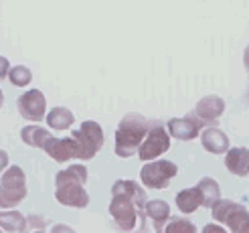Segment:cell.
I'll use <instances>...</instances> for the list:
<instances>
[{
  "label": "cell",
  "instance_id": "26",
  "mask_svg": "<svg viewBox=\"0 0 249 233\" xmlns=\"http://www.w3.org/2000/svg\"><path fill=\"white\" fill-rule=\"evenodd\" d=\"M8 168V152L6 150H0V175Z\"/></svg>",
  "mask_w": 249,
  "mask_h": 233
},
{
  "label": "cell",
  "instance_id": "29",
  "mask_svg": "<svg viewBox=\"0 0 249 233\" xmlns=\"http://www.w3.org/2000/svg\"><path fill=\"white\" fill-rule=\"evenodd\" d=\"M245 63H247V69H249V49H247V53H245Z\"/></svg>",
  "mask_w": 249,
  "mask_h": 233
},
{
  "label": "cell",
  "instance_id": "9",
  "mask_svg": "<svg viewBox=\"0 0 249 233\" xmlns=\"http://www.w3.org/2000/svg\"><path fill=\"white\" fill-rule=\"evenodd\" d=\"M55 199H57V203L65 205V207H73V209H85V207L89 205V195H87L81 182H69V185L57 187Z\"/></svg>",
  "mask_w": 249,
  "mask_h": 233
},
{
  "label": "cell",
  "instance_id": "14",
  "mask_svg": "<svg viewBox=\"0 0 249 233\" xmlns=\"http://www.w3.org/2000/svg\"><path fill=\"white\" fill-rule=\"evenodd\" d=\"M225 164L233 175L237 177H245L249 173V150L245 148H233L227 152Z\"/></svg>",
  "mask_w": 249,
  "mask_h": 233
},
{
  "label": "cell",
  "instance_id": "13",
  "mask_svg": "<svg viewBox=\"0 0 249 233\" xmlns=\"http://www.w3.org/2000/svg\"><path fill=\"white\" fill-rule=\"evenodd\" d=\"M144 215L154 221V229H156V231H162V225L166 223V219L170 217V207H168L166 201H160V199L146 201V205H144Z\"/></svg>",
  "mask_w": 249,
  "mask_h": 233
},
{
  "label": "cell",
  "instance_id": "19",
  "mask_svg": "<svg viewBox=\"0 0 249 233\" xmlns=\"http://www.w3.org/2000/svg\"><path fill=\"white\" fill-rule=\"evenodd\" d=\"M227 144H229L227 136L219 128H209V130L203 132V146L209 152H215V154L225 152Z\"/></svg>",
  "mask_w": 249,
  "mask_h": 233
},
{
  "label": "cell",
  "instance_id": "3",
  "mask_svg": "<svg viewBox=\"0 0 249 233\" xmlns=\"http://www.w3.org/2000/svg\"><path fill=\"white\" fill-rule=\"evenodd\" d=\"M27 197V175L20 166H8L0 175V207L12 209Z\"/></svg>",
  "mask_w": 249,
  "mask_h": 233
},
{
  "label": "cell",
  "instance_id": "8",
  "mask_svg": "<svg viewBox=\"0 0 249 233\" xmlns=\"http://www.w3.org/2000/svg\"><path fill=\"white\" fill-rule=\"evenodd\" d=\"M213 215L217 221H223V223H229V227L233 231H241V229H249V215L243 211V207L235 205V203H229V201H217L213 205Z\"/></svg>",
  "mask_w": 249,
  "mask_h": 233
},
{
  "label": "cell",
  "instance_id": "25",
  "mask_svg": "<svg viewBox=\"0 0 249 233\" xmlns=\"http://www.w3.org/2000/svg\"><path fill=\"white\" fill-rule=\"evenodd\" d=\"M8 71H10V61L0 55V81L8 77Z\"/></svg>",
  "mask_w": 249,
  "mask_h": 233
},
{
  "label": "cell",
  "instance_id": "12",
  "mask_svg": "<svg viewBox=\"0 0 249 233\" xmlns=\"http://www.w3.org/2000/svg\"><path fill=\"white\" fill-rule=\"evenodd\" d=\"M45 122H47L49 128H53V130H57V132H63V130H67V128L73 126V122H75V116H73V112H71L69 108L57 106V108H53V109H49Z\"/></svg>",
  "mask_w": 249,
  "mask_h": 233
},
{
  "label": "cell",
  "instance_id": "15",
  "mask_svg": "<svg viewBox=\"0 0 249 233\" xmlns=\"http://www.w3.org/2000/svg\"><path fill=\"white\" fill-rule=\"evenodd\" d=\"M0 229L10 231V233H15V231L22 233L29 229V221L22 213L15 209H4V211H0Z\"/></svg>",
  "mask_w": 249,
  "mask_h": 233
},
{
  "label": "cell",
  "instance_id": "6",
  "mask_svg": "<svg viewBox=\"0 0 249 233\" xmlns=\"http://www.w3.org/2000/svg\"><path fill=\"white\" fill-rule=\"evenodd\" d=\"M168 148H170V134L164 130V126L156 124L148 128L146 136L138 148V156H140V161L148 162V161L158 158L160 154H164Z\"/></svg>",
  "mask_w": 249,
  "mask_h": 233
},
{
  "label": "cell",
  "instance_id": "10",
  "mask_svg": "<svg viewBox=\"0 0 249 233\" xmlns=\"http://www.w3.org/2000/svg\"><path fill=\"white\" fill-rule=\"evenodd\" d=\"M43 150L53 158L55 162H67L71 158H77V142L75 138H55V136H49L45 140Z\"/></svg>",
  "mask_w": 249,
  "mask_h": 233
},
{
  "label": "cell",
  "instance_id": "24",
  "mask_svg": "<svg viewBox=\"0 0 249 233\" xmlns=\"http://www.w3.org/2000/svg\"><path fill=\"white\" fill-rule=\"evenodd\" d=\"M27 221H29V229L43 231V229L47 227V225H45V219H43V217H36V215H29Z\"/></svg>",
  "mask_w": 249,
  "mask_h": 233
},
{
  "label": "cell",
  "instance_id": "17",
  "mask_svg": "<svg viewBox=\"0 0 249 233\" xmlns=\"http://www.w3.org/2000/svg\"><path fill=\"white\" fill-rule=\"evenodd\" d=\"M177 205L182 213H195L198 207L203 205V197H201V191L196 189H184L177 195Z\"/></svg>",
  "mask_w": 249,
  "mask_h": 233
},
{
  "label": "cell",
  "instance_id": "16",
  "mask_svg": "<svg viewBox=\"0 0 249 233\" xmlns=\"http://www.w3.org/2000/svg\"><path fill=\"white\" fill-rule=\"evenodd\" d=\"M69 182H81L85 185L87 182V168L85 164H69L67 168L59 170L57 177H55V187H61V185H69Z\"/></svg>",
  "mask_w": 249,
  "mask_h": 233
},
{
  "label": "cell",
  "instance_id": "2",
  "mask_svg": "<svg viewBox=\"0 0 249 233\" xmlns=\"http://www.w3.org/2000/svg\"><path fill=\"white\" fill-rule=\"evenodd\" d=\"M148 120L142 114H126L116 128V154L120 158H130L138 152L140 144L148 132Z\"/></svg>",
  "mask_w": 249,
  "mask_h": 233
},
{
  "label": "cell",
  "instance_id": "20",
  "mask_svg": "<svg viewBox=\"0 0 249 233\" xmlns=\"http://www.w3.org/2000/svg\"><path fill=\"white\" fill-rule=\"evenodd\" d=\"M49 136H51V134H49V130L43 128V126H24V128L20 130L22 142L27 144V146H33V148H41V150H43L45 140H47Z\"/></svg>",
  "mask_w": 249,
  "mask_h": 233
},
{
  "label": "cell",
  "instance_id": "5",
  "mask_svg": "<svg viewBox=\"0 0 249 233\" xmlns=\"http://www.w3.org/2000/svg\"><path fill=\"white\" fill-rule=\"evenodd\" d=\"M178 175V168L170 161H148L140 170V180L146 189H166Z\"/></svg>",
  "mask_w": 249,
  "mask_h": 233
},
{
  "label": "cell",
  "instance_id": "4",
  "mask_svg": "<svg viewBox=\"0 0 249 233\" xmlns=\"http://www.w3.org/2000/svg\"><path fill=\"white\" fill-rule=\"evenodd\" d=\"M77 142V158L83 161H91V158L104 148V128L93 120H85L81 122V126L77 130H73L71 134Z\"/></svg>",
  "mask_w": 249,
  "mask_h": 233
},
{
  "label": "cell",
  "instance_id": "28",
  "mask_svg": "<svg viewBox=\"0 0 249 233\" xmlns=\"http://www.w3.org/2000/svg\"><path fill=\"white\" fill-rule=\"evenodd\" d=\"M2 104H4V91L0 90V108H2Z\"/></svg>",
  "mask_w": 249,
  "mask_h": 233
},
{
  "label": "cell",
  "instance_id": "7",
  "mask_svg": "<svg viewBox=\"0 0 249 233\" xmlns=\"http://www.w3.org/2000/svg\"><path fill=\"white\" fill-rule=\"evenodd\" d=\"M18 112L24 120L39 124L41 120L47 118V100L41 90H29L18 97Z\"/></svg>",
  "mask_w": 249,
  "mask_h": 233
},
{
  "label": "cell",
  "instance_id": "23",
  "mask_svg": "<svg viewBox=\"0 0 249 233\" xmlns=\"http://www.w3.org/2000/svg\"><path fill=\"white\" fill-rule=\"evenodd\" d=\"M168 233H177V231H195V225L186 219H172V221L166 225Z\"/></svg>",
  "mask_w": 249,
  "mask_h": 233
},
{
  "label": "cell",
  "instance_id": "11",
  "mask_svg": "<svg viewBox=\"0 0 249 233\" xmlns=\"http://www.w3.org/2000/svg\"><path fill=\"white\" fill-rule=\"evenodd\" d=\"M198 132H201V120L195 114L186 116V118H172L168 122V134L172 138L193 140L195 136H198Z\"/></svg>",
  "mask_w": 249,
  "mask_h": 233
},
{
  "label": "cell",
  "instance_id": "27",
  "mask_svg": "<svg viewBox=\"0 0 249 233\" xmlns=\"http://www.w3.org/2000/svg\"><path fill=\"white\" fill-rule=\"evenodd\" d=\"M53 231H71V227H67V225H59V227H53Z\"/></svg>",
  "mask_w": 249,
  "mask_h": 233
},
{
  "label": "cell",
  "instance_id": "22",
  "mask_svg": "<svg viewBox=\"0 0 249 233\" xmlns=\"http://www.w3.org/2000/svg\"><path fill=\"white\" fill-rule=\"evenodd\" d=\"M8 81L15 85V88H27L33 81V71L24 65H15L8 71Z\"/></svg>",
  "mask_w": 249,
  "mask_h": 233
},
{
  "label": "cell",
  "instance_id": "1",
  "mask_svg": "<svg viewBox=\"0 0 249 233\" xmlns=\"http://www.w3.org/2000/svg\"><path fill=\"white\" fill-rule=\"evenodd\" d=\"M146 205V191L134 180H116L111 187V203H109V215L114 217V223L122 231L136 229L138 219L146 223L144 215Z\"/></svg>",
  "mask_w": 249,
  "mask_h": 233
},
{
  "label": "cell",
  "instance_id": "21",
  "mask_svg": "<svg viewBox=\"0 0 249 233\" xmlns=\"http://www.w3.org/2000/svg\"><path fill=\"white\" fill-rule=\"evenodd\" d=\"M198 191H201V197H203V205L205 207H213L219 201V185L211 179H203L198 182Z\"/></svg>",
  "mask_w": 249,
  "mask_h": 233
},
{
  "label": "cell",
  "instance_id": "18",
  "mask_svg": "<svg viewBox=\"0 0 249 233\" xmlns=\"http://www.w3.org/2000/svg\"><path fill=\"white\" fill-rule=\"evenodd\" d=\"M223 112V102L219 97H205V100L198 102L196 109H195V116L203 122H209V120H215L219 114Z\"/></svg>",
  "mask_w": 249,
  "mask_h": 233
}]
</instances>
